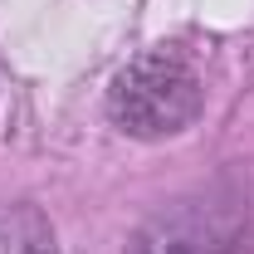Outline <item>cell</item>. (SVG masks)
<instances>
[{
	"label": "cell",
	"instance_id": "cell-1",
	"mask_svg": "<svg viewBox=\"0 0 254 254\" xmlns=\"http://www.w3.org/2000/svg\"><path fill=\"white\" fill-rule=\"evenodd\" d=\"M113 123L132 137H171L200 113V78L176 54H142L108 88Z\"/></svg>",
	"mask_w": 254,
	"mask_h": 254
},
{
	"label": "cell",
	"instance_id": "cell-2",
	"mask_svg": "<svg viewBox=\"0 0 254 254\" xmlns=\"http://www.w3.org/2000/svg\"><path fill=\"white\" fill-rule=\"evenodd\" d=\"M240 210L230 200H176L132 235L127 254H230Z\"/></svg>",
	"mask_w": 254,
	"mask_h": 254
}]
</instances>
